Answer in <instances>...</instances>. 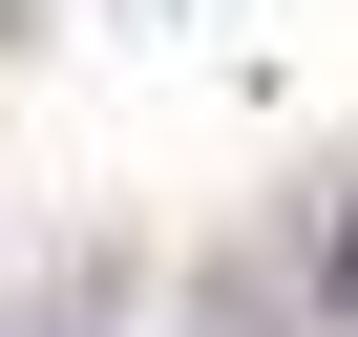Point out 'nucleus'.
<instances>
[{"label": "nucleus", "mask_w": 358, "mask_h": 337, "mask_svg": "<svg viewBox=\"0 0 358 337\" xmlns=\"http://www.w3.org/2000/svg\"><path fill=\"white\" fill-rule=\"evenodd\" d=\"M295 274H316V316L358 337V168H316V211H295Z\"/></svg>", "instance_id": "obj_1"}]
</instances>
